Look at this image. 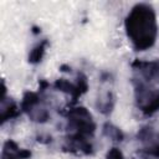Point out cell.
Masks as SVG:
<instances>
[{"label":"cell","instance_id":"1","mask_svg":"<svg viewBox=\"0 0 159 159\" xmlns=\"http://www.w3.org/2000/svg\"><path fill=\"white\" fill-rule=\"evenodd\" d=\"M127 37L137 51H145L154 46L158 37L157 15L152 5L135 4L124 20Z\"/></svg>","mask_w":159,"mask_h":159},{"label":"cell","instance_id":"2","mask_svg":"<svg viewBox=\"0 0 159 159\" xmlns=\"http://www.w3.org/2000/svg\"><path fill=\"white\" fill-rule=\"evenodd\" d=\"M134 99L144 116H153L159 111V84L147 81L137 75L133 77Z\"/></svg>","mask_w":159,"mask_h":159},{"label":"cell","instance_id":"3","mask_svg":"<svg viewBox=\"0 0 159 159\" xmlns=\"http://www.w3.org/2000/svg\"><path fill=\"white\" fill-rule=\"evenodd\" d=\"M67 128L71 130V134L82 135L86 138L93 137L96 132V122L86 107H73L67 112Z\"/></svg>","mask_w":159,"mask_h":159},{"label":"cell","instance_id":"4","mask_svg":"<svg viewBox=\"0 0 159 159\" xmlns=\"http://www.w3.org/2000/svg\"><path fill=\"white\" fill-rule=\"evenodd\" d=\"M21 112L26 113L29 118L32 122L36 123H46L50 119V112L45 103L42 102V98L36 92H25L21 104H20Z\"/></svg>","mask_w":159,"mask_h":159},{"label":"cell","instance_id":"5","mask_svg":"<svg viewBox=\"0 0 159 159\" xmlns=\"http://www.w3.org/2000/svg\"><path fill=\"white\" fill-rule=\"evenodd\" d=\"M53 87L57 91H61V92L71 96L72 101L76 102L77 98H80L82 94H84L87 92V89H88V81H87V77L83 73H78L76 83L70 82L66 78H58V80L55 81Z\"/></svg>","mask_w":159,"mask_h":159},{"label":"cell","instance_id":"6","mask_svg":"<svg viewBox=\"0 0 159 159\" xmlns=\"http://www.w3.org/2000/svg\"><path fill=\"white\" fill-rule=\"evenodd\" d=\"M137 139L145 154L159 159V133L153 127H142L137 133Z\"/></svg>","mask_w":159,"mask_h":159},{"label":"cell","instance_id":"7","mask_svg":"<svg viewBox=\"0 0 159 159\" xmlns=\"http://www.w3.org/2000/svg\"><path fill=\"white\" fill-rule=\"evenodd\" d=\"M132 67L137 76L159 84V61L158 60H153V61L135 60L132 63Z\"/></svg>","mask_w":159,"mask_h":159},{"label":"cell","instance_id":"8","mask_svg":"<svg viewBox=\"0 0 159 159\" xmlns=\"http://www.w3.org/2000/svg\"><path fill=\"white\" fill-rule=\"evenodd\" d=\"M21 113V109L17 107L12 98L6 97V88L5 83L2 82V96H1V104H0V118L1 123L4 124L6 120L16 118Z\"/></svg>","mask_w":159,"mask_h":159},{"label":"cell","instance_id":"9","mask_svg":"<svg viewBox=\"0 0 159 159\" xmlns=\"http://www.w3.org/2000/svg\"><path fill=\"white\" fill-rule=\"evenodd\" d=\"M31 157V152L20 148L14 140L9 139L4 143L0 159H27Z\"/></svg>","mask_w":159,"mask_h":159},{"label":"cell","instance_id":"10","mask_svg":"<svg viewBox=\"0 0 159 159\" xmlns=\"http://www.w3.org/2000/svg\"><path fill=\"white\" fill-rule=\"evenodd\" d=\"M48 46V40L47 39H43L41 40L40 42H37L29 52V62L32 63V65H36L39 62L42 61L43 56H45V52H46V48Z\"/></svg>","mask_w":159,"mask_h":159},{"label":"cell","instance_id":"11","mask_svg":"<svg viewBox=\"0 0 159 159\" xmlns=\"http://www.w3.org/2000/svg\"><path fill=\"white\" fill-rule=\"evenodd\" d=\"M97 108L101 113L103 114H108L112 112V108L114 106V99H113V94L111 91L103 93L99 96V98L97 99Z\"/></svg>","mask_w":159,"mask_h":159},{"label":"cell","instance_id":"12","mask_svg":"<svg viewBox=\"0 0 159 159\" xmlns=\"http://www.w3.org/2000/svg\"><path fill=\"white\" fill-rule=\"evenodd\" d=\"M103 135L109 138L113 142H122L124 139L123 132L117 125H114V124H112L109 122L104 123V125H103Z\"/></svg>","mask_w":159,"mask_h":159},{"label":"cell","instance_id":"13","mask_svg":"<svg viewBox=\"0 0 159 159\" xmlns=\"http://www.w3.org/2000/svg\"><path fill=\"white\" fill-rule=\"evenodd\" d=\"M106 159H124V155H123V152L117 148V147H112L107 154H106Z\"/></svg>","mask_w":159,"mask_h":159}]
</instances>
